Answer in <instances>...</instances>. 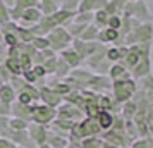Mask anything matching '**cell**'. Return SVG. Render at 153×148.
Listing matches in <instances>:
<instances>
[{"mask_svg": "<svg viewBox=\"0 0 153 148\" xmlns=\"http://www.w3.org/2000/svg\"><path fill=\"white\" fill-rule=\"evenodd\" d=\"M131 12V16H136L141 21H152V12L148 10L145 2H132L131 5H126V12Z\"/></svg>", "mask_w": 153, "mask_h": 148, "instance_id": "1", "label": "cell"}, {"mask_svg": "<svg viewBox=\"0 0 153 148\" xmlns=\"http://www.w3.org/2000/svg\"><path fill=\"white\" fill-rule=\"evenodd\" d=\"M107 26H110V29H119L120 28V19L115 16H108V22H107Z\"/></svg>", "mask_w": 153, "mask_h": 148, "instance_id": "18", "label": "cell"}, {"mask_svg": "<svg viewBox=\"0 0 153 148\" xmlns=\"http://www.w3.org/2000/svg\"><path fill=\"white\" fill-rule=\"evenodd\" d=\"M83 40H86V42H90V40H95V38H98V29L95 28V26H90V28H86L83 31Z\"/></svg>", "mask_w": 153, "mask_h": 148, "instance_id": "11", "label": "cell"}, {"mask_svg": "<svg viewBox=\"0 0 153 148\" xmlns=\"http://www.w3.org/2000/svg\"><path fill=\"white\" fill-rule=\"evenodd\" d=\"M93 7H95V0H81L77 10H79V12H91Z\"/></svg>", "mask_w": 153, "mask_h": 148, "instance_id": "14", "label": "cell"}, {"mask_svg": "<svg viewBox=\"0 0 153 148\" xmlns=\"http://www.w3.org/2000/svg\"><path fill=\"white\" fill-rule=\"evenodd\" d=\"M127 2H139V0H127Z\"/></svg>", "mask_w": 153, "mask_h": 148, "instance_id": "25", "label": "cell"}, {"mask_svg": "<svg viewBox=\"0 0 153 148\" xmlns=\"http://www.w3.org/2000/svg\"><path fill=\"white\" fill-rule=\"evenodd\" d=\"M84 29H86V24H77V22H74V24L69 26L67 33H71V35H74V36H79V35H83Z\"/></svg>", "mask_w": 153, "mask_h": 148, "instance_id": "13", "label": "cell"}, {"mask_svg": "<svg viewBox=\"0 0 153 148\" xmlns=\"http://www.w3.org/2000/svg\"><path fill=\"white\" fill-rule=\"evenodd\" d=\"M43 17L42 10L38 7H31V9H24L21 16V21L26 22V24H38L40 19Z\"/></svg>", "mask_w": 153, "mask_h": 148, "instance_id": "2", "label": "cell"}, {"mask_svg": "<svg viewBox=\"0 0 153 148\" xmlns=\"http://www.w3.org/2000/svg\"><path fill=\"white\" fill-rule=\"evenodd\" d=\"M79 4H81V0H62L60 7H62V10H67V12H76Z\"/></svg>", "mask_w": 153, "mask_h": 148, "instance_id": "10", "label": "cell"}, {"mask_svg": "<svg viewBox=\"0 0 153 148\" xmlns=\"http://www.w3.org/2000/svg\"><path fill=\"white\" fill-rule=\"evenodd\" d=\"M0 100L4 102V103H10L12 100H14V88H10V86L4 85L0 88Z\"/></svg>", "mask_w": 153, "mask_h": 148, "instance_id": "6", "label": "cell"}, {"mask_svg": "<svg viewBox=\"0 0 153 148\" xmlns=\"http://www.w3.org/2000/svg\"><path fill=\"white\" fill-rule=\"evenodd\" d=\"M0 22L2 24H7V22H10V16H9V9L0 2Z\"/></svg>", "mask_w": 153, "mask_h": 148, "instance_id": "16", "label": "cell"}, {"mask_svg": "<svg viewBox=\"0 0 153 148\" xmlns=\"http://www.w3.org/2000/svg\"><path fill=\"white\" fill-rule=\"evenodd\" d=\"M40 2H45V0H40Z\"/></svg>", "mask_w": 153, "mask_h": 148, "instance_id": "26", "label": "cell"}, {"mask_svg": "<svg viewBox=\"0 0 153 148\" xmlns=\"http://www.w3.org/2000/svg\"><path fill=\"white\" fill-rule=\"evenodd\" d=\"M10 124H12V127H14V129H19V131H21V129H24V127H26V124H24V122H22V120H12V122H10Z\"/></svg>", "mask_w": 153, "mask_h": 148, "instance_id": "22", "label": "cell"}, {"mask_svg": "<svg viewBox=\"0 0 153 148\" xmlns=\"http://www.w3.org/2000/svg\"><path fill=\"white\" fill-rule=\"evenodd\" d=\"M0 2H2V4H4V5H5L7 9L16 7V0H0Z\"/></svg>", "mask_w": 153, "mask_h": 148, "instance_id": "24", "label": "cell"}, {"mask_svg": "<svg viewBox=\"0 0 153 148\" xmlns=\"http://www.w3.org/2000/svg\"><path fill=\"white\" fill-rule=\"evenodd\" d=\"M24 78H26V81H35L36 76L33 74V71H24Z\"/></svg>", "mask_w": 153, "mask_h": 148, "instance_id": "23", "label": "cell"}, {"mask_svg": "<svg viewBox=\"0 0 153 148\" xmlns=\"http://www.w3.org/2000/svg\"><path fill=\"white\" fill-rule=\"evenodd\" d=\"M16 7L19 9H31V7H38V0H16Z\"/></svg>", "mask_w": 153, "mask_h": 148, "instance_id": "12", "label": "cell"}, {"mask_svg": "<svg viewBox=\"0 0 153 148\" xmlns=\"http://www.w3.org/2000/svg\"><path fill=\"white\" fill-rule=\"evenodd\" d=\"M93 19H95L98 24H102V26H107V22H108V14H107L105 10H97V14L93 16Z\"/></svg>", "mask_w": 153, "mask_h": 148, "instance_id": "15", "label": "cell"}, {"mask_svg": "<svg viewBox=\"0 0 153 148\" xmlns=\"http://www.w3.org/2000/svg\"><path fill=\"white\" fill-rule=\"evenodd\" d=\"M107 4H108V0H95V7H93V10H105Z\"/></svg>", "mask_w": 153, "mask_h": 148, "instance_id": "20", "label": "cell"}, {"mask_svg": "<svg viewBox=\"0 0 153 148\" xmlns=\"http://www.w3.org/2000/svg\"><path fill=\"white\" fill-rule=\"evenodd\" d=\"M107 59H108V60H119V59H120V50L110 48L107 52Z\"/></svg>", "mask_w": 153, "mask_h": 148, "instance_id": "19", "label": "cell"}, {"mask_svg": "<svg viewBox=\"0 0 153 148\" xmlns=\"http://www.w3.org/2000/svg\"><path fill=\"white\" fill-rule=\"evenodd\" d=\"M31 45H33L35 48H38V50H47V48H50L48 38H43V36H35Z\"/></svg>", "mask_w": 153, "mask_h": 148, "instance_id": "9", "label": "cell"}, {"mask_svg": "<svg viewBox=\"0 0 153 148\" xmlns=\"http://www.w3.org/2000/svg\"><path fill=\"white\" fill-rule=\"evenodd\" d=\"M57 9H59L57 0H45V2H42V14H43V16H52V14H55Z\"/></svg>", "mask_w": 153, "mask_h": 148, "instance_id": "5", "label": "cell"}, {"mask_svg": "<svg viewBox=\"0 0 153 148\" xmlns=\"http://www.w3.org/2000/svg\"><path fill=\"white\" fill-rule=\"evenodd\" d=\"M5 67H7V71H10L12 74H16V72H17V74H21V69H22L21 64H19V60H17L16 57H10V59L5 60Z\"/></svg>", "mask_w": 153, "mask_h": 148, "instance_id": "7", "label": "cell"}, {"mask_svg": "<svg viewBox=\"0 0 153 148\" xmlns=\"http://www.w3.org/2000/svg\"><path fill=\"white\" fill-rule=\"evenodd\" d=\"M72 21L77 22V24H88L90 21H93V14L91 12H79V14H74Z\"/></svg>", "mask_w": 153, "mask_h": 148, "instance_id": "8", "label": "cell"}, {"mask_svg": "<svg viewBox=\"0 0 153 148\" xmlns=\"http://www.w3.org/2000/svg\"><path fill=\"white\" fill-rule=\"evenodd\" d=\"M74 14L76 12H67V10H57L55 14H52V17H53V21H55V24L59 26V24H65V22L72 21V17H74Z\"/></svg>", "mask_w": 153, "mask_h": 148, "instance_id": "4", "label": "cell"}, {"mask_svg": "<svg viewBox=\"0 0 153 148\" xmlns=\"http://www.w3.org/2000/svg\"><path fill=\"white\" fill-rule=\"evenodd\" d=\"M112 78H119V76H122V78H126V69L122 67V65H119V64H115L114 67H112Z\"/></svg>", "mask_w": 153, "mask_h": 148, "instance_id": "17", "label": "cell"}, {"mask_svg": "<svg viewBox=\"0 0 153 148\" xmlns=\"http://www.w3.org/2000/svg\"><path fill=\"white\" fill-rule=\"evenodd\" d=\"M33 74H35L36 78H42V76H45L47 72H45V69H43V65H36L35 69H33Z\"/></svg>", "mask_w": 153, "mask_h": 148, "instance_id": "21", "label": "cell"}, {"mask_svg": "<svg viewBox=\"0 0 153 148\" xmlns=\"http://www.w3.org/2000/svg\"><path fill=\"white\" fill-rule=\"evenodd\" d=\"M62 60L71 67V65H77V64L81 62V57L77 55L76 50L67 48V50H64V52H62Z\"/></svg>", "mask_w": 153, "mask_h": 148, "instance_id": "3", "label": "cell"}]
</instances>
